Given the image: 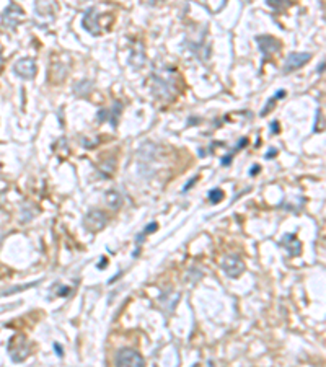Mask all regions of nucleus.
I'll use <instances>...</instances> for the list:
<instances>
[{"mask_svg":"<svg viewBox=\"0 0 326 367\" xmlns=\"http://www.w3.org/2000/svg\"><path fill=\"white\" fill-rule=\"evenodd\" d=\"M7 351H9L10 359L13 362H23L30 356L31 344L23 335H15L10 338L9 344H7Z\"/></svg>","mask_w":326,"mask_h":367,"instance_id":"f257e3e1","label":"nucleus"},{"mask_svg":"<svg viewBox=\"0 0 326 367\" xmlns=\"http://www.w3.org/2000/svg\"><path fill=\"white\" fill-rule=\"evenodd\" d=\"M116 367H145L144 357L132 348H123L116 354Z\"/></svg>","mask_w":326,"mask_h":367,"instance_id":"f03ea898","label":"nucleus"},{"mask_svg":"<svg viewBox=\"0 0 326 367\" xmlns=\"http://www.w3.org/2000/svg\"><path fill=\"white\" fill-rule=\"evenodd\" d=\"M171 73V70H163L162 73H155L154 75V91L157 97L160 98H168L166 97V93H171L175 91V80L173 78H168V75Z\"/></svg>","mask_w":326,"mask_h":367,"instance_id":"7ed1b4c3","label":"nucleus"},{"mask_svg":"<svg viewBox=\"0 0 326 367\" xmlns=\"http://www.w3.org/2000/svg\"><path fill=\"white\" fill-rule=\"evenodd\" d=\"M256 44L259 51H261V54L264 57H271L272 54H276V52L281 51L282 44L279 39H276L274 36H269V35H259L256 36Z\"/></svg>","mask_w":326,"mask_h":367,"instance_id":"20e7f679","label":"nucleus"},{"mask_svg":"<svg viewBox=\"0 0 326 367\" xmlns=\"http://www.w3.org/2000/svg\"><path fill=\"white\" fill-rule=\"evenodd\" d=\"M13 73L25 80H31L36 75V62L31 57H23L13 64Z\"/></svg>","mask_w":326,"mask_h":367,"instance_id":"39448f33","label":"nucleus"},{"mask_svg":"<svg viewBox=\"0 0 326 367\" xmlns=\"http://www.w3.org/2000/svg\"><path fill=\"white\" fill-rule=\"evenodd\" d=\"M23 20V10L20 9V7L17 4H10L9 7L5 9L4 12V15H2V23L5 28H9V30H15L18 23Z\"/></svg>","mask_w":326,"mask_h":367,"instance_id":"423d86ee","label":"nucleus"},{"mask_svg":"<svg viewBox=\"0 0 326 367\" xmlns=\"http://www.w3.org/2000/svg\"><path fill=\"white\" fill-rule=\"evenodd\" d=\"M311 59V54L310 52H292V54L287 56L284 62V73H289V72H294L297 69H300L303 64H307Z\"/></svg>","mask_w":326,"mask_h":367,"instance_id":"0eeeda50","label":"nucleus"},{"mask_svg":"<svg viewBox=\"0 0 326 367\" xmlns=\"http://www.w3.org/2000/svg\"><path fill=\"white\" fill-rule=\"evenodd\" d=\"M222 269L225 271V274H227V276H230V278H238L245 271V264H243L240 256L230 255L227 258H224Z\"/></svg>","mask_w":326,"mask_h":367,"instance_id":"6e6552de","label":"nucleus"},{"mask_svg":"<svg viewBox=\"0 0 326 367\" xmlns=\"http://www.w3.org/2000/svg\"><path fill=\"white\" fill-rule=\"evenodd\" d=\"M121 111H123V105L121 102H115V105L111 106V108H101L98 111V121L103 123V121H110L113 124V128H116L118 126V119L121 116Z\"/></svg>","mask_w":326,"mask_h":367,"instance_id":"1a4fd4ad","label":"nucleus"},{"mask_svg":"<svg viewBox=\"0 0 326 367\" xmlns=\"http://www.w3.org/2000/svg\"><path fill=\"white\" fill-rule=\"evenodd\" d=\"M83 225L86 230L90 232H98L104 229L106 225V216L103 214L101 211H90L88 214L85 216L83 219Z\"/></svg>","mask_w":326,"mask_h":367,"instance_id":"9d476101","label":"nucleus"},{"mask_svg":"<svg viewBox=\"0 0 326 367\" xmlns=\"http://www.w3.org/2000/svg\"><path fill=\"white\" fill-rule=\"evenodd\" d=\"M279 245L287 250L289 256H298L302 251V242L294 233H285V235H282L281 240H279Z\"/></svg>","mask_w":326,"mask_h":367,"instance_id":"9b49d317","label":"nucleus"},{"mask_svg":"<svg viewBox=\"0 0 326 367\" xmlns=\"http://www.w3.org/2000/svg\"><path fill=\"white\" fill-rule=\"evenodd\" d=\"M83 28L90 33V35L96 36L99 35V25H98V12L95 7H90L88 10L83 13Z\"/></svg>","mask_w":326,"mask_h":367,"instance_id":"f8f14e48","label":"nucleus"},{"mask_svg":"<svg viewBox=\"0 0 326 367\" xmlns=\"http://www.w3.org/2000/svg\"><path fill=\"white\" fill-rule=\"evenodd\" d=\"M106 201H108V204L111 206L113 209H118V208H121L123 198H121V195H119L118 191H108V193H106Z\"/></svg>","mask_w":326,"mask_h":367,"instance_id":"ddd939ff","label":"nucleus"},{"mask_svg":"<svg viewBox=\"0 0 326 367\" xmlns=\"http://www.w3.org/2000/svg\"><path fill=\"white\" fill-rule=\"evenodd\" d=\"M246 144H248V139L246 137H243V139H240V141H238V144H237V147L234 150H232L229 155H225V157H222V160H221V163L225 166V165H230L232 163V157H234V153L237 152V150H240V149H243V147H246Z\"/></svg>","mask_w":326,"mask_h":367,"instance_id":"4468645a","label":"nucleus"},{"mask_svg":"<svg viewBox=\"0 0 326 367\" xmlns=\"http://www.w3.org/2000/svg\"><path fill=\"white\" fill-rule=\"evenodd\" d=\"M224 198H225V193L221 188H215V190L209 191V203L210 204H219Z\"/></svg>","mask_w":326,"mask_h":367,"instance_id":"2eb2a0df","label":"nucleus"},{"mask_svg":"<svg viewBox=\"0 0 326 367\" xmlns=\"http://www.w3.org/2000/svg\"><path fill=\"white\" fill-rule=\"evenodd\" d=\"M284 97H285V90H277V91H276V95L272 97V98L269 100L268 103H266V108H264V110L261 111V116H264L266 113H268V111H271V110H272V105H274V103L277 102L279 98H284Z\"/></svg>","mask_w":326,"mask_h":367,"instance_id":"dca6fc26","label":"nucleus"},{"mask_svg":"<svg viewBox=\"0 0 326 367\" xmlns=\"http://www.w3.org/2000/svg\"><path fill=\"white\" fill-rule=\"evenodd\" d=\"M266 4H268L269 7H272V9H285V7H290L292 5V2L282 4V2H279V0H268Z\"/></svg>","mask_w":326,"mask_h":367,"instance_id":"f3484780","label":"nucleus"},{"mask_svg":"<svg viewBox=\"0 0 326 367\" xmlns=\"http://www.w3.org/2000/svg\"><path fill=\"white\" fill-rule=\"evenodd\" d=\"M271 131H272V134H279V123L277 121L271 123Z\"/></svg>","mask_w":326,"mask_h":367,"instance_id":"a211bd4d","label":"nucleus"},{"mask_svg":"<svg viewBox=\"0 0 326 367\" xmlns=\"http://www.w3.org/2000/svg\"><path fill=\"white\" fill-rule=\"evenodd\" d=\"M197 179H199V176L196 175L194 178H192V179H191V181H188V183H186V186H184V188H183V191H188V190L191 188V186H192V183H196V181H197Z\"/></svg>","mask_w":326,"mask_h":367,"instance_id":"6ab92c4d","label":"nucleus"},{"mask_svg":"<svg viewBox=\"0 0 326 367\" xmlns=\"http://www.w3.org/2000/svg\"><path fill=\"white\" fill-rule=\"evenodd\" d=\"M259 168H261V166H259V165H255V166H251V168H250V176H255V175H258Z\"/></svg>","mask_w":326,"mask_h":367,"instance_id":"aec40b11","label":"nucleus"},{"mask_svg":"<svg viewBox=\"0 0 326 367\" xmlns=\"http://www.w3.org/2000/svg\"><path fill=\"white\" fill-rule=\"evenodd\" d=\"M54 349H56V352H57V356H64V351H62V346H59L57 343H54Z\"/></svg>","mask_w":326,"mask_h":367,"instance_id":"412c9836","label":"nucleus"},{"mask_svg":"<svg viewBox=\"0 0 326 367\" xmlns=\"http://www.w3.org/2000/svg\"><path fill=\"white\" fill-rule=\"evenodd\" d=\"M276 153H277V150H276V149H271V150H269L268 153H266V158H271V157H274Z\"/></svg>","mask_w":326,"mask_h":367,"instance_id":"4be33fe9","label":"nucleus"},{"mask_svg":"<svg viewBox=\"0 0 326 367\" xmlns=\"http://www.w3.org/2000/svg\"><path fill=\"white\" fill-rule=\"evenodd\" d=\"M323 67H324V62H321V65H318V73H320V72H323Z\"/></svg>","mask_w":326,"mask_h":367,"instance_id":"5701e85b","label":"nucleus"},{"mask_svg":"<svg viewBox=\"0 0 326 367\" xmlns=\"http://www.w3.org/2000/svg\"><path fill=\"white\" fill-rule=\"evenodd\" d=\"M0 70H2V56H0Z\"/></svg>","mask_w":326,"mask_h":367,"instance_id":"b1692460","label":"nucleus"}]
</instances>
